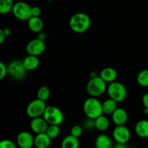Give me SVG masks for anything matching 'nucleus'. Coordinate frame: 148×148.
Segmentation results:
<instances>
[{
  "mask_svg": "<svg viewBox=\"0 0 148 148\" xmlns=\"http://www.w3.org/2000/svg\"><path fill=\"white\" fill-rule=\"evenodd\" d=\"M106 84L100 77L90 79L87 84V92L92 98L101 96L107 90Z\"/></svg>",
  "mask_w": 148,
  "mask_h": 148,
  "instance_id": "5",
  "label": "nucleus"
},
{
  "mask_svg": "<svg viewBox=\"0 0 148 148\" xmlns=\"http://www.w3.org/2000/svg\"><path fill=\"white\" fill-rule=\"evenodd\" d=\"M31 9L32 7L27 3L19 1L14 3L12 12L18 20L22 21H28L32 17Z\"/></svg>",
  "mask_w": 148,
  "mask_h": 148,
  "instance_id": "8",
  "label": "nucleus"
},
{
  "mask_svg": "<svg viewBox=\"0 0 148 148\" xmlns=\"http://www.w3.org/2000/svg\"><path fill=\"white\" fill-rule=\"evenodd\" d=\"M8 75L16 80L25 79L27 70L25 68L23 62L20 60H13L7 65Z\"/></svg>",
  "mask_w": 148,
  "mask_h": 148,
  "instance_id": "7",
  "label": "nucleus"
},
{
  "mask_svg": "<svg viewBox=\"0 0 148 148\" xmlns=\"http://www.w3.org/2000/svg\"><path fill=\"white\" fill-rule=\"evenodd\" d=\"M51 143V139L46 134V133L36 134L35 137L34 145L36 148H49Z\"/></svg>",
  "mask_w": 148,
  "mask_h": 148,
  "instance_id": "15",
  "label": "nucleus"
},
{
  "mask_svg": "<svg viewBox=\"0 0 148 148\" xmlns=\"http://www.w3.org/2000/svg\"><path fill=\"white\" fill-rule=\"evenodd\" d=\"M61 130L59 126L56 125H49V127L46 131V134L50 137L51 139H55L60 134Z\"/></svg>",
  "mask_w": 148,
  "mask_h": 148,
  "instance_id": "26",
  "label": "nucleus"
},
{
  "mask_svg": "<svg viewBox=\"0 0 148 148\" xmlns=\"http://www.w3.org/2000/svg\"><path fill=\"white\" fill-rule=\"evenodd\" d=\"M144 114H146V115H148V108H144Z\"/></svg>",
  "mask_w": 148,
  "mask_h": 148,
  "instance_id": "38",
  "label": "nucleus"
},
{
  "mask_svg": "<svg viewBox=\"0 0 148 148\" xmlns=\"http://www.w3.org/2000/svg\"><path fill=\"white\" fill-rule=\"evenodd\" d=\"M95 148H113L112 140L106 134H100L95 141Z\"/></svg>",
  "mask_w": 148,
  "mask_h": 148,
  "instance_id": "17",
  "label": "nucleus"
},
{
  "mask_svg": "<svg viewBox=\"0 0 148 148\" xmlns=\"http://www.w3.org/2000/svg\"><path fill=\"white\" fill-rule=\"evenodd\" d=\"M130 148H137V147H130Z\"/></svg>",
  "mask_w": 148,
  "mask_h": 148,
  "instance_id": "39",
  "label": "nucleus"
},
{
  "mask_svg": "<svg viewBox=\"0 0 148 148\" xmlns=\"http://www.w3.org/2000/svg\"><path fill=\"white\" fill-rule=\"evenodd\" d=\"M90 18L86 13H75L69 19V27L72 31L77 33H82L86 32L90 28Z\"/></svg>",
  "mask_w": 148,
  "mask_h": 148,
  "instance_id": "1",
  "label": "nucleus"
},
{
  "mask_svg": "<svg viewBox=\"0 0 148 148\" xmlns=\"http://www.w3.org/2000/svg\"><path fill=\"white\" fill-rule=\"evenodd\" d=\"M3 31H4V35H5L6 37H8V36H10L12 33L11 30H10V28L3 29Z\"/></svg>",
  "mask_w": 148,
  "mask_h": 148,
  "instance_id": "36",
  "label": "nucleus"
},
{
  "mask_svg": "<svg viewBox=\"0 0 148 148\" xmlns=\"http://www.w3.org/2000/svg\"><path fill=\"white\" fill-rule=\"evenodd\" d=\"M43 118L46 120L49 125L59 126L62 124L64 119V116L62 110L56 106H47Z\"/></svg>",
  "mask_w": 148,
  "mask_h": 148,
  "instance_id": "4",
  "label": "nucleus"
},
{
  "mask_svg": "<svg viewBox=\"0 0 148 148\" xmlns=\"http://www.w3.org/2000/svg\"><path fill=\"white\" fill-rule=\"evenodd\" d=\"M46 50L45 42L38 38L30 40L26 45V51L28 55L38 56L41 55Z\"/></svg>",
  "mask_w": 148,
  "mask_h": 148,
  "instance_id": "10",
  "label": "nucleus"
},
{
  "mask_svg": "<svg viewBox=\"0 0 148 148\" xmlns=\"http://www.w3.org/2000/svg\"><path fill=\"white\" fill-rule=\"evenodd\" d=\"M137 82L141 87H148V69H145L139 72L137 77Z\"/></svg>",
  "mask_w": 148,
  "mask_h": 148,
  "instance_id": "24",
  "label": "nucleus"
},
{
  "mask_svg": "<svg viewBox=\"0 0 148 148\" xmlns=\"http://www.w3.org/2000/svg\"><path fill=\"white\" fill-rule=\"evenodd\" d=\"M8 74V69L7 66H6L5 64L2 62H0V79H3Z\"/></svg>",
  "mask_w": 148,
  "mask_h": 148,
  "instance_id": "30",
  "label": "nucleus"
},
{
  "mask_svg": "<svg viewBox=\"0 0 148 148\" xmlns=\"http://www.w3.org/2000/svg\"><path fill=\"white\" fill-rule=\"evenodd\" d=\"M30 127L32 131L36 134L46 133L49 127V124L43 117L32 119L30 123Z\"/></svg>",
  "mask_w": 148,
  "mask_h": 148,
  "instance_id": "12",
  "label": "nucleus"
},
{
  "mask_svg": "<svg viewBox=\"0 0 148 148\" xmlns=\"http://www.w3.org/2000/svg\"><path fill=\"white\" fill-rule=\"evenodd\" d=\"M50 95V90H49V88L47 86H41L38 90L37 98L40 100V101L46 102L49 98Z\"/></svg>",
  "mask_w": 148,
  "mask_h": 148,
  "instance_id": "25",
  "label": "nucleus"
},
{
  "mask_svg": "<svg viewBox=\"0 0 148 148\" xmlns=\"http://www.w3.org/2000/svg\"><path fill=\"white\" fill-rule=\"evenodd\" d=\"M79 139L72 135L65 137L61 143V148H79Z\"/></svg>",
  "mask_w": 148,
  "mask_h": 148,
  "instance_id": "21",
  "label": "nucleus"
},
{
  "mask_svg": "<svg viewBox=\"0 0 148 148\" xmlns=\"http://www.w3.org/2000/svg\"><path fill=\"white\" fill-rule=\"evenodd\" d=\"M83 111L87 118L96 119L103 114L102 103L97 98H90L85 100L83 104Z\"/></svg>",
  "mask_w": 148,
  "mask_h": 148,
  "instance_id": "2",
  "label": "nucleus"
},
{
  "mask_svg": "<svg viewBox=\"0 0 148 148\" xmlns=\"http://www.w3.org/2000/svg\"><path fill=\"white\" fill-rule=\"evenodd\" d=\"M147 140H148V137H147Z\"/></svg>",
  "mask_w": 148,
  "mask_h": 148,
  "instance_id": "40",
  "label": "nucleus"
},
{
  "mask_svg": "<svg viewBox=\"0 0 148 148\" xmlns=\"http://www.w3.org/2000/svg\"><path fill=\"white\" fill-rule=\"evenodd\" d=\"M99 77L106 83L111 84L116 82L118 77L117 71L113 67H106L100 72Z\"/></svg>",
  "mask_w": 148,
  "mask_h": 148,
  "instance_id": "14",
  "label": "nucleus"
},
{
  "mask_svg": "<svg viewBox=\"0 0 148 148\" xmlns=\"http://www.w3.org/2000/svg\"><path fill=\"white\" fill-rule=\"evenodd\" d=\"M31 14L32 17H39V16L41 14V10L39 7L35 6V7H32L31 9Z\"/></svg>",
  "mask_w": 148,
  "mask_h": 148,
  "instance_id": "31",
  "label": "nucleus"
},
{
  "mask_svg": "<svg viewBox=\"0 0 148 148\" xmlns=\"http://www.w3.org/2000/svg\"><path fill=\"white\" fill-rule=\"evenodd\" d=\"M27 25L29 29L33 33H39L43 28V22L40 17H32L27 21Z\"/></svg>",
  "mask_w": 148,
  "mask_h": 148,
  "instance_id": "19",
  "label": "nucleus"
},
{
  "mask_svg": "<svg viewBox=\"0 0 148 148\" xmlns=\"http://www.w3.org/2000/svg\"><path fill=\"white\" fill-rule=\"evenodd\" d=\"M110 126V121L106 116H101L95 119V127L98 130L101 132L108 130Z\"/></svg>",
  "mask_w": 148,
  "mask_h": 148,
  "instance_id": "22",
  "label": "nucleus"
},
{
  "mask_svg": "<svg viewBox=\"0 0 148 148\" xmlns=\"http://www.w3.org/2000/svg\"><path fill=\"white\" fill-rule=\"evenodd\" d=\"M82 131H83L82 127H81L79 125H75L71 129L70 135L79 139V137L82 134Z\"/></svg>",
  "mask_w": 148,
  "mask_h": 148,
  "instance_id": "28",
  "label": "nucleus"
},
{
  "mask_svg": "<svg viewBox=\"0 0 148 148\" xmlns=\"http://www.w3.org/2000/svg\"><path fill=\"white\" fill-rule=\"evenodd\" d=\"M37 38L39 39V40H42V41L45 42V40H46V38H47V36H46V33L41 31V32H40L39 33H38Z\"/></svg>",
  "mask_w": 148,
  "mask_h": 148,
  "instance_id": "33",
  "label": "nucleus"
},
{
  "mask_svg": "<svg viewBox=\"0 0 148 148\" xmlns=\"http://www.w3.org/2000/svg\"><path fill=\"white\" fill-rule=\"evenodd\" d=\"M16 140L19 148H32L35 143V137L27 131L19 133Z\"/></svg>",
  "mask_w": 148,
  "mask_h": 148,
  "instance_id": "11",
  "label": "nucleus"
},
{
  "mask_svg": "<svg viewBox=\"0 0 148 148\" xmlns=\"http://www.w3.org/2000/svg\"><path fill=\"white\" fill-rule=\"evenodd\" d=\"M113 138L116 143L127 144L131 137V132L128 127L124 126H116L113 130Z\"/></svg>",
  "mask_w": 148,
  "mask_h": 148,
  "instance_id": "9",
  "label": "nucleus"
},
{
  "mask_svg": "<svg viewBox=\"0 0 148 148\" xmlns=\"http://www.w3.org/2000/svg\"><path fill=\"white\" fill-rule=\"evenodd\" d=\"M82 128L88 130V131L96 129V127H95V119L87 118L86 119L84 120L83 123H82Z\"/></svg>",
  "mask_w": 148,
  "mask_h": 148,
  "instance_id": "27",
  "label": "nucleus"
},
{
  "mask_svg": "<svg viewBox=\"0 0 148 148\" xmlns=\"http://www.w3.org/2000/svg\"><path fill=\"white\" fill-rule=\"evenodd\" d=\"M14 4L12 0H1L0 1V13L6 14L12 12Z\"/></svg>",
  "mask_w": 148,
  "mask_h": 148,
  "instance_id": "23",
  "label": "nucleus"
},
{
  "mask_svg": "<svg viewBox=\"0 0 148 148\" xmlns=\"http://www.w3.org/2000/svg\"><path fill=\"white\" fill-rule=\"evenodd\" d=\"M46 108L47 106L46 102L36 98L29 103L28 105L27 106L26 114L31 119L38 118L43 116Z\"/></svg>",
  "mask_w": 148,
  "mask_h": 148,
  "instance_id": "6",
  "label": "nucleus"
},
{
  "mask_svg": "<svg viewBox=\"0 0 148 148\" xmlns=\"http://www.w3.org/2000/svg\"><path fill=\"white\" fill-rule=\"evenodd\" d=\"M112 121L116 126H124L128 121V114L123 108H118L111 115Z\"/></svg>",
  "mask_w": 148,
  "mask_h": 148,
  "instance_id": "13",
  "label": "nucleus"
},
{
  "mask_svg": "<svg viewBox=\"0 0 148 148\" xmlns=\"http://www.w3.org/2000/svg\"><path fill=\"white\" fill-rule=\"evenodd\" d=\"M136 134L141 138L148 137V120L143 119L136 124L134 128Z\"/></svg>",
  "mask_w": 148,
  "mask_h": 148,
  "instance_id": "16",
  "label": "nucleus"
},
{
  "mask_svg": "<svg viewBox=\"0 0 148 148\" xmlns=\"http://www.w3.org/2000/svg\"><path fill=\"white\" fill-rule=\"evenodd\" d=\"M142 101H143V104L145 108H148V92H146L143 95Z\"/></svg>",
  "mask_w": 148,
  "mask_h": 148,
  "instance_id": "32",
  "label": "nucleus"
},
{
  "mask_svg": "<svg viewBox=\"0 0 148 148\" xmlns=\"http://www.w3.org/2000/svg\"><path fill=\"white\" fill-rule=\"evenodd\" d=\"M0 148H17V147L12 141L6 139L0 142Z\"/></svg>",
  "mask_w": 148,
  "mask_h": 148,
  "instance_id": "29",
  "label": "nucleus"
},
{
  "mask_svg": "<svg viewBox=\"0 0 148 148\" xmlns=\"http://www.w3.org/2000/svg\"><path fill=\"white\" fill-rule=\"evenodd\" d=\"M106 91L109 98L117 103L122 102L127 96V88L122 83L117 81L108 84Z\"/></svg>",
  "mask_w": 148,
  "mask_h": 148,
  "instance_id": "3",
  "label": "nucleus"
},
{
  "mask_svg": "<svg viewBox=\"0 0 148 148\" xmlns=\"http://www.w3.org/2000/svg\"><path fill=\"white\" fill-rule=\"evenodd\" d=\"M98 77L99 76H98V73H97L96 72L92 71V72H91L90 73V79H94V78H96Z\"/></svg>",
  "mask_w": 148,
  "mask_h": 148,
  "instance_id": "37",
  "label": "nucleus"
},
{
  "mask_svg": "<svg viewBox=\"0 0 148 148\" xmlns=\"http://www.w3.org/2000/svg\"><path fill=\"white\" fill-rule=\"evenodd\" d=\"M25 68L27 71H33L37 69L40 64V60L38 56L28 55L23 61Z\"/></svg>",
  "mask_w": 148,
  "mask_h": 148,
  "instance_id": "18",
  "label": "nucleus"
},
{
  "mask_svg": "<svg viewBox=\"0 0 148 148\" xmlns=\"http://www.w3.org/2000/svg\"><path fill=\"white\" fill-rule=\"evenodd\" d=\"M6 38L7 37H6L5 35H4L3 29H0V44H2V43H4Z\"/></svg>",
  "mask_w": 148,
  "mask_h": 148,
  "instance_id": "34",
  "label": "nucleus"
},
{
  "mask_svg": "<svg viewBox=\"0 0 148 148\" xmlns=\"http://www.w3.org/2000/svg\"><path fill=\"white\" fill-rule=\"evenodd\" d=\"M113 148H130L127 144H122V143H116L114 145Z\"/></svg>",
  "mask_w": 148,
  "mask_h": 148,
  "instance_id": "35",
  "label": "nucleus"
},
{
  "mask_svg": "<svg viewBox=\"0 0 148 148\" xmlns=\"http://www.w3.org/2000/svg\"><path fill=\"white\" fill-rule=\"evenodd\" d=\"M117 103H118L111 98L106 100L103 103H102L103 114L106 115H112L114 111L119 108Z\"/></svg>",
  "mask_w": 148,
  "mask_h": 148,
  "instance_id": "20",
  "label": "nucleus"
}]
</instances>
